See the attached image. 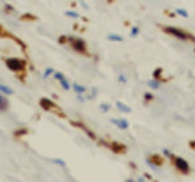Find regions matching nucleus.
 I'll list each match as a JSON object with an SVG mask.
<instances>
[{
    "label": "nucleus",
    "instance_id": "1",
    "mask_svg": "<svg viewBox=\"0 0 195 182\" xmlns=\"http://www.w3.org/2000/svg\"><path fill=\"white\" fill-rule=\"evenodd\" d=\"M164 30H165V33L168 34L176 36V38L181 39V41H187V39H194V36L191 34H189L187 31H185V30L182 29H178V27H173V26H167L164 27Z\"/></svg>",
    "mask_w": 195,
    "mask_h": 182
},
{
    "label": "nucleus",
    "instance_id": "2",
    "mask_svg": "<svg viewBox=\"0 0 195 182\" xmlns=\"http://www.w3.org/2000/svg\"><path fill=\"white\" fill-rule=\"evenodd\" d=\"M5 64L13 72H21L25 69V61L21 59H17V57H9V59L5 60Z\"/></svg>",
    "mask_w": 195,
    "mask_h": 182
},
{
    "label": "nucleus",
    "instance_id": "3",
    "mask_svg": "<svg viewBox=\"0 0 195 182\" xmlns=\"http://www.w3.org/2000/svg\"><path fill=\"white\" fill-rule=\"evenodd\" d=\"M69 41H72V47L79 53H86V43L83 39L81 38H70L69 36Z\"/></svg>",
    "mask_w": 195,
    "mask_h": 182
},
{
    "label": "nucleus",
    "instance_id": "4",
    "mask_svg": "<svg viewBox=\"0 0 195 182\" xmlns=\"http://www.w3.org/2000/svg\"><path fill=\"white\" fill-rule=\"evenodd\" d=\"M174 164L177 166V169L178 171H181L182 173H189L190 172V165H189V163L186 161L185 159H182V157H174Z\"/></svg>",
    "mask_w": 195,
    "mask_h": 182
},
{
    "label": "nucleus",
    "instance_id": "5",
    "mask_svg": "<svg viewBox=\"0 0 195 182\" xmlns=\"http://www.w3.org/2000/svg\"><path fill=\"white\" fill-rule=\"evenodd\" d=\"M111 122L115 124V125L118 127V129H122V130L129 129V122L125 120V118H118V120H117V118H112V120H111Z\"/></svg>",
    "mask_w": 195,
    "mask_h": 182
},
{
    "label": "nucleus",
    "instance_id": "6",
    "mask_svg": "<svg viewBox=\"0 0 195 182\" xmlns=\"http://www.w3.org/2000/svg\"><path fill=\"white\" fill-rule=\"evenodd\" d=\"M40 105L43 109H46V111H51V109H55L56 108V104L52 102V100L47 99V98H42L40 99Z\"/></svg>",
    "mask_w": 195,
    "mask_h": 182
},
{
    "label": "nucleus",
    "instance_id": "7",
    "mask_svg": "<svg viewBox=\"0 0 195 182\" xmlns=\"http://www.w3.org/2000/svg\"><path fill=\"white\" fill-rule=\"evenodd\" d=\"M116 107L118 108L121 112H124V113H129V112H131V108L128 107L126 104H124L122 102H117V103H116Z\"/></svg>",
    "mask_w": 195,
    "mask_h": 182
},
{
    "label": "nucleus",
    "instance_id": "8",
    "mask_svg": "<svg viewBox=\"0 0 195 182\" xmlns=\"http://www.w3.org/2000/svg\"><path fill=\"white\" fill-rule=\"evenodd\" d=\"M73 89H74V91H76L78 95L86 92V87L82 86V85H79V83H73Z\"/></svg>",
    "mask_w": 195,
    "mask_h": 182
},
{
    "label": "nucleus",
    "instance_id": "9",
    "mask_svg": "<svg viewBox=\"0 0 195 182\" xmlns=\"http://www.w3.org/2000/svg\"><path fill=\"white\" fill-rule=\"evenodd\" d=\"M147 85L150 86V89H152V90H157V89H160V81H157V80H151V81H148L147 82Z\"/></svg>",
    "mask_w": 195,
    "mask_h": 182
},
{
    "label": "nucleus",
    "instance_id": "10",
    "mask_svg": "<svg viewBox=\"0 0 195 182\" xmlns=\"http://www.w3.org/2000/svg\"><path fill=\"white\" fill-rule=\"evenodd\" d=\"M73 125H76V126H79V127H81V129H82V130H85V132H86V133H87V134H89V136H90V138H92V139H95V134H94V133H92V132H91V130H89V129H87V127H86V126H83V125H82V124H79V122H73Z\"/></svg>",
    "mask_w": 195,
    "mask_h": 182
},
{
    "label": "nucleus",
    "instance_id": "11",
    "mask_svg": "<svg viewBox=\"0 0 195 182\" xmlns=\"http://www.w3.org/2000/svg\"><path fill=\"white\" fill-rule=\"evenodd\" d=\"M0 91H1V94H5V95H12L13 94V91H12L11 87H8L7 85H0Z\"/></svg>",
    "mask_w": 195,
    "mask_h": 182
},
{
    "label": "nucleus",
    "instance_id": "12",
    "mask_svg": "<svg viewBox=\"0 0 195 182\" xmlns=\"http://www.w3.org/2000/svg\"><path fill=\"white\" fill-rule=\"evenodd\" d=\"M108 39L112 42H122L124 38L121 35H117V34H108Z\"/></svg>",
    "mask_w": 195,
    "mask_h": 182
},
{
    "label": "nucleus",
    "instance_id": "13",
    "mask_svg": "<svg viewBox=\"0 0 195 182\" xmlns=\"http://www.w3.org/2000/svg\"><path fill=\"white\" fill-rule=\"evenodd\" d=\"M8 107V102H7V99L4 98V96L0 94V109H5Z\"/></svg>",
    "mask_w": 195,
    "mask_h": 182
},
{
    "label": "nucleus",
    "instance_id": "14",
    "mask_svg": "<svg viewBox=\"0 0 195 182\" xmlns=\"http://www.w3.org/2000/svg\"><path fill=\"white\" fill-rule=\"evenodd\" d=\"M176 12L179 14V16H182V17H185V18H187V17H189V13L185 11L184 8H177V9H176Z\"/></svg>",
    "mask_w": 195,
    "mask_h": 182
},
{
    "label": "nucleus",
    "instance_id": "15",
    "mask_svg": "<svg viewBox=\"0 0 195 182\" xmlns=\"http://www.w3.org/2000/svg\"><path fill=\"white\" fill-rule=\"evenodd\" d=\"M53 77H55L57 81H60V82H61L62 80H65L64 74H62V73H60V72H55V73H53Z\"/></svg>",
    "mask_w": 195,
    "mask_h": 182
},
{
    "label": "nucleus",
    "instance_id": "16",
    "mask_svg": "<svg viewBox=\"0 0 195 182\" xmlns=\"http://www.w3.org/2000/svg\"><path fill=\"white\" fill-rule=\"evenodd\" d=\"M65 14L69 16V17H73V18H78V17H79V14H78L77 12H73V11H67V12H65Z\"/></svg>",
    "mask_w": 195,
    "mask_h": 182
},
{
    "label": "nucleus",
    "instance_id": "17",
    "mask_svg": "<svg viewBox=\"0 0 195 182\" xmlns=\"http://www.w3.org/2000/svg\"><path fill=\"white\" fill-rule=\"evenodd\" d=\"M138 34H139V27H138V26H134L133 29H131V31H130V35H131V36H137Z\"/></svg>",
    "mask_w": 195,
    "mask_h": 182
},
{
    "label": "nucleus",
    "instance_id": "18",
    "mask_svg": "<svg viewBox=\"0 0 195 182\" xmlns=\"http://www.w3.org/2000/svg\"><path fill=\"white\" fill-rule=\"evenodd\" d=\"M52 73H55V72H53V69H52V68H47L46 70H44V74H43V77H44V78L50 77V75L52 74Z\"/></svg>",
    "mask_w": 195,
    "mask_h": 182
},
{
    "label": "nucleus",
    "instance_id": "19",
    "mask_svg": "<svg viewBox=\"0 0 195 182\" xmlns=\"http://www.w3.org/2000/svg\"><path fill=\"white\" fill-rule=\"evenodd\" d=\"M60 83H61L62 89H65V90H69V89H70V85H69V82H68L67 80H62L61 82H60Z\"/></svg>",
    "mask_w": 195,
    "mask_h": 182
},
{
    "label": "nucleus",
    "instance_id": "20",
    "mask_svg": "<svg viewBox=\"0 0 195 182\" xmlns=\"http://www.w3.org/2000/svg\"><path fill=\"white\" fill-rule=\"evenodd\" d=\"M109 108H111V105L107 104V103H103V104H100V109H101L103 112H108V111H109Z\"/></svg>",
    "mask_w": 195,
    "mask_h": 182
},
{
    "label": "nucleus",
    "instance_id": "21",
    "mask_svg": "<svg viewBox=\"0 0 195 182\" xmlns=\"http://www.w3.org/2000/svg\"><path fill=\"white\" fill-rule=\"evenodd\" d=\"M53 163L59 164L60 166H65V161H64V160H61V159H53Z\"/></svg>",
    "mask_w": 195,
    "mask_h": 182
},
{
    "label": "nucleus",
    "instance_id": "22",
    "mask_svg": "<svg viewBox=\"0 0 195 182\" xmlns=\"http://www.w3.org/2000/svg\"><path fill=\"white\" fill-rule=\"evenodd\" d=\"M118 81L121 82V83H126V77H125L122 73H120V74H118Z\"/></svg>",
    "mask_w": 195,
    "mask_h": 182
},
{
    "label": "nucleus",
    "instance_id": "23",
    "mask_svg": "<svg viewBox=\"0 0 195 182\" xmlns=\"http://www.w3.org/2000/svg\"><path fill=\"white\" fill-rule=\"evenodd\" d=\"M25 133H26V129H20V130H17L14 134H16V136H21L22 134H25Z\"/></svg>",
    "mask_w": 195,
    "mask_h": 182
},
{
    "label": "nucleus",
    "instance_id": "24",
    "mask_svg": "<svg viewBox=\"0 0 195 182\" xmlns=\"http://www.w3.org/2000/svg\"><path fill=\"white\" fill-rule=\"evenodd\" d=\"M21 18L22 20H25V18H30V20H34V16H31V14H29V13H26V14H23V16H21Z\"/></svg>",
    "mask_w": 195,
    "mask_h": 182
},
{
    "label": "nucleus",
    "instance_id": "25",
    "mask_svg": "<svg viewBox=\"0 0 195 182\" xmlns=\"http://www.w3.org/2000/svg\"><path fill=\"white\" fill-rule=\"evenodd\" d=\"M154 75H155V80L159 77V75H161V70H160V69H156L155 73H154Z\"/></svg>",
    "mask_w": 195,
    "mask_h": 182
},
{
    "label": "nucleus",
    "instance_id": "26",
    "mask_svg": "<svg viewBox=\"0 0 195 182\" xmlns=\"http://www.w3.org/2000/svg\"><path fill=\"white\" fill-rule=\"evenodd\" d=\"M145 98H146L147 100H148V99L151 100V99H152V95H151V94H146V95H145Z\"/></svg>",
    "mask_w": 195,
    "mask_h": 182
},
{
    "label": "nucleus",
    "instance_id": "27",
    "mask_svg": "<svg viewBox=\"0 0 195 182\" xmlns=\"http://www.w3.org/2000/svg\"><path fill=\"white\" fill-rule=\"evenodd\" d=\"M163 152L165 154V155H168V156L170 157V152H169V151H168V150H163Z\"/></svg>",
    "mask_w": 195,
    "mask_h": 182
},
{
    "label": "nucleus",
    "instance_id": "28",
    "mask_svg": "<svg viewBox=\"0 0 195 182\" xmlns=\"http://www.w3.org/2000/svg\"><path fill=\"white\" fill-rule=\"evenodd\" d=\"M81 5H82V7H85V8H89V5L86 4V3H83V1H81Z\"/></svg>",
    "mask_w": 195,
    "mask_h": 182
},
{
    "label": "nucleus",
    "instance_id": "29",
    "mask_svg": "<svg viewBox=\"0 0 195 182\" xmlns=\"http://www.w3.org/2000/svg\"><path fill=\"white\" fill-rule=\"evenodd\" d=\"M126 182H135V181H134V180H128Z\"/></svg>",
    "mask_w": 195,
    "mask_h": 182
}]
</instances>
